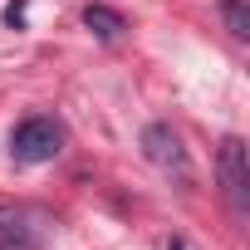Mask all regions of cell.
<instances>
[{
	"label": "cell",
	"mask_w": 250,
	"mask_h": 250,
	"mask_svg": "<svg viewBox=\"0 0 250 250\" xmlns=\"http://www.w3.org/2000/svg\"><path fill=\"white\" fill-rule=\"evenodd\" d=\"M216 177H221V196L230 206L235 221L250 216V152L240 138H226L221 152H216Z\"/></svg>",
	"instance_id": "3957f363"
},
{
	"label": "cell",
	"mask_w": 250,
	"mask_h": 250,
	"mask_svg": "<svg viewBox=\"0 0 250 250\" xmlns=\"http://www.w3.org/2000/svg\"><path fill=\"white\" fill-rule=\"evenodd\" d=\"M143 157H147L162 177H177L182 187L196 182L191 157H187V143H182V133L172 128V123H147V128H143Z\"/></svg>",
	"instance_id": "7a4b0ae2"
},
{
	"label": "cell",
	"mask_w": 250,
	"mask_h": 250,
	"mask_svg": "<svg viewBox=\"0 0 250 250\" xmlns=\"http://www.w3.org/2000/svg\"><path fill=\"white\" fill-rule=\"evenodd\" d=\"M221 20H226L230 40H250V5L245 0H221Z\"/></svg>",
	"instance_id": "5b68a950"
},
{
	"label": "cell",
	"mask_w": 250,
	"mask_h": 250,
	"mask_svg": "<svg viewBox=\"0 0 250 250\" xmlns=\"http://www.w3.org/2000/svg\"><path fill=\"white\" fill-rule=\"evenodd\" d=\"M83 25L98 35V40H123V35H128V20H123L113 5H98V0H93V5H83Z\"/></svg>",
	"instance_id": "277c9868"
},
{
	"label": "cell",
	"mask_w": 250,
	"mask_h": 250,
	"mask_svg": "<svg viewBox=\"0 0 250 250\" xmlns=\"http://www.w3.org/2000/svg\"><path fill=\"white\" fill-rule=\"evenodd\" d=\"M167 250H187V240H172V245H167Z\"/></svg>",
	"instance_id": "8992f818"
},
{
	"label": "cell",
	"mask_w": 250,
	"mask_h": 250,
	"mask_svg": "<svg viewBox=\"0 0 250 250\" xmlns=\"http://www.w3.org/2000/svg\"><path fill=\"white\" fill-rule=\"evenodd\" d=\"M69 133H64V123L49 118V113H35L25 123H15V133H10V157L25 162V167H40V162H54L64 152Z\"/></svg>",
	"instance_id": "6da1fadb"
}]
</instances>
